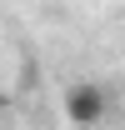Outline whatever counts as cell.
I'll use <instances>...</instances> for the list:
<instances>
[{
	"label": "cell",
	"instance_id": "obj_2",
	"mask_svg": "<svg viewBox=\"0 0 125 130\" xmlns=\"http://www.w3.org/2000/svg\"><path fill=\"white\" fill-rule=\"evenodd\" d=\"M0 110H5V90H0Z\"/></svg>",
	"mask_w": 125,
	"mask_h": 130
},
{
	"label": "cell",
	"instance_id": "obj_1",
	"mask_svg": "<svg viewBox=\"0 0 125 130\" xmlns=\"http://www.w3.org/2000/svg\"><path fill=\"white\" fill-rule=\"evenodd\" d=\"M65 120H75V125H100V120H105L110 115V95L105 90H100V85H70V90H65Z\"/></svg>",
	"mask_w": 125,
	"mask_h": 130
}]
</instances>
